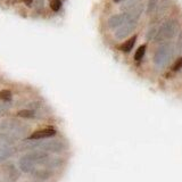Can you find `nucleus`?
I'll list each match as a JSON object with an SVG mask.
<instances>
[{"mask_svg": "<svg viewBox=\"0 0 182 182\" xmlns=\"http://www.w3.org/2000/svg\"><path fill=\"white\" fill-rule=\"evenodd\" d=\"M13 99V92L8 89H2L0 90V101L2 103H8Z\"/></svg>", "mask_w": 182, "mask_h": 182, "instance_id": "nucleus-18", "label": "nucleus"}, {"mask_svg": "<svg viewBox=\"0 0 182 182\" xmlns=\"http://www.w3.org/2000/svg\"><path fill=\"white\" fill-rule=\"evenodd\" d=\"M8 103H9V101H8ZM8 103H2V104H0V117L6 116L7 114H8V112H9L10 107H12Z\"/></svg>", "mask_w": 182, "mask_h": 182, "instance_id": "nucleus-24", "label": "nucleus"}, {"mask_svg": "<svg viewBox=\"0 0 182 182\" xmlns=\"http://www.w3.org/2000/svg\"><path fill=\"white\" fill-rule=\"evenodd\" d=\"M176 48L172 42H163L156 49L153 57V63L157 68L162 70L169 65L175 55Z\"/></svg>", "mask_w": 182, "mask_h": 182, "instance_id": "nucleus-2", "label": "nucleus"}, {"mask_svg": "<svg viewBox=\"0 0 182 182\" xmlns=\"http://www.w3.org/2000/svg\"><path fill=\"white\" fill-rule=\"evenodd\" d=\"M175 48L178 52H182V31L179 33V38H178V41H176Z\"/></svg>", "mask_w": 182, "mask_h": 182, "instance_id": "nucleus-27", "label": "nucleus"}, {"mask_svg": "<svg viewBox=\"0 0 182 182\" xmlns=\"http://www.w3.org/2000/svg\"><path fill=\"white\" fill-rule=\"evenodd\" d=\"M157 31H158V29H157L156 26L150 27L149 30L147 31V33H146V40H147V41H150V40L155 39V37H156V34H157Z\"/></svg>", "mask_w": 182, "mask_h": 182, "instance_id": "nucleus-22", "label": "nucleus"}, {"mask_svg": "<svg viewBox=\"0 0 182 182\" xmlns=\"http://www.w3.org/2000/svg\"><path fill=\"white\" fill-rule=\"evenodd\" d=\"M142 0H122L121 5H120V9L122 13L125 12H129L130 9L134 8L136 6H138L139 4H141Z\"/></svg>", "mask_w": 182, "mask_h": 182, "instance_id": "nucleus-14", "label": "nucleus"}, {"mask_svg": "<svg viewBox=\"0 0 182 182\" xmlns=\"http://www.w3.org/2000/svg\"><path fill=\"white\" fill-rule=\"evenodd\" d=\"M182 68V57H179L174 62V64L172 65V71L173 72H179Z\"/></svg>", "mask_w": 182, "mask_h": 182, "instance_id": "nucleus-25", "label": "nucleus"}, {"mask_svg": "<svg viewBox=\"0 0 182 182\" xmlns=\"http://www.w3.org/2000/svg\"><path fill=\"white\" fill-rule=\"evenodd\" d=\"M136 25H138V22H126L124 23L122 26H120L117 30H115V33H114V38L117 41H122V40L126 39L129 35L132 34V32L136 29Z\"/></svg>", "mask_w": 182, "mask_h": 182, "instance_id": "nucleus-5", "label": "nucleus"}, {"mask_svg": "<svg viewBox=\"0 0 182 182\" xmlns=\"http://www.w3.org/2000/svg\"><path fill=\"white\" fill-rule=\"evenodd\" d=\"M124 23H126V16H125V13L112 15L111 17L107 20V26H108L109 30H117L120 26L123 25Z\"/></svg>", "mask_w": 182, "mask_h": 182, "instance_id": "nucleus-8", "label": "nucleus"}, {"mask_svg": "<svg viewBox=\"0 0 182 182\" xmlns=\"http://www.w3.org/2000/svg\"><path fill=\"white\" fill-rule=\"evenodd\" d=\"M159 2H161V0H148L147 6H146V13H147V15H153L154 13H156Z\"/></svg>", "mask_w": 182, "mask_h": 182, "instance_id": "nucleus-17", "label": "nucleus"}, {"mask_svg": "<svg viewBox=\"0 0 182 182\" xmlns=\"http://www.w3.org/2000/svg\"><path fill=\"white\" fill-rule=\"evenodd\" d=\"M50 8L54 12H59L62 8V0H49Z\"/></svg>", "mask_w": 182, "mask_h": 182, "instance_id": "nucleus-23", "label": "nucleus"}, {"mask_svg": "<svg viewBox=\"0 0 182 182\" xmlns=\"http://www.w3.org/2000/svg\"><path fill=\"white\" fill-rule=\"evenodd\" d=\"M30 174H31V176H32L33 179L43 182V181L49 180V179L51 178L52 174H54V171L47 169L45 166H42V167H35Z\"/></svg>", "mask_w": 182, "mask_h": 182, "instance_id": "nucleus-7", "label": "nucleus"}, {"mask_svg": "<svg viewBox=\"0 0 182 182\" xmlns=\"http://www.w3.org/2000/svg\"><path fill=\"white\" fill-rule=\"evenodd\" d=\"M17 116L21 118H25V120H33L37 117V112L25 108V109H21L17 112Z\"/></svg>", "mask_w": 182, "mask_h": 182, "instance_id": "nucleus-16", "label": "nucleus"}, {"mask_svg": "<svg viewBox=\"0 0 182 182\" xmlns=\"http://www.w3.org/2000/svg\"><path fill=\"white\" fill-rule=\"evenodd\" d=\"M169 7H170L169 0H163V1H161L159 5H158V8H157V10H156L157 15H158V16H162L163 14L169 9Z\"/></svg>", "mask_w": 182, "mask_h": 182, "instance_id": "nucleus-19", "label": "nucleus"}, {"mask_svg": "<svg viewBox=\"0 0 182 182\" xmlns=\"http://www.w3.org/2000/svg\"><path fill=\"white\" fill-rule=\"evenodd\" d=\"M42 107V104H41V101L39 100H33L31 103H29V104H26V108L27 109H31V111H39L40 108Z\"/></svg>", "mask_w": 182, "mask_h": 182, "instance_id": "nucleus-21", "label": "nucleus"}, {"mask_svg": "<svg viewBox=\"0 0 182 182\" xmlns=\"http://www.w3.org/2000/svg\"><path fill=\"white\" fill-rule=\"evenodd\" d=\"M114 1H115V2H118V1H121V0H114Z\"/></svg>", "mask_w": 182, "mask_h": 182, "instance_id": "nucleus-30", "label": "nucleus"}, {"mask_svg": "<svg viewBox=\"0 0 182 182\" xmlns=\"http://www.w3.org/2000/svg\"><path fill=\"white\" fill-rule=\"evenodd\" d=\"M17 150H18V148H16L14 146H2V147H0V164H2L6 161H8L9 158H12L17 153Z\"/></svg>", "mask_w": 182, "mask_h": 182, "instance_id": "nucleus-11", "label": "nucleus"}, {"mask_svg": "<svg viewBox=\"0 0 182 182\" xmlns=\"http://www.w3.org/2000/svg\"><path fill=\"white\" fill-rule=\"evenodd\" d=\"M33 6L39 12L45 9V0H33Z\"/></svg>", "mask_w": 182, "mask_h": 182, "instance_id": "nucleus-26", "label": "nucleus"}, {"mask_svg": "<svg viewBox=\"0 0 182 182\" xmlns=\"http://www.w3.org/2000/svg\"><path fill=\"white\" fill-rule=\"evenodd\" d=\"M17 166H18V169H20L21 172H23V173H29V174L37 167L35 164H34L29 157L26 156L25 154H24L22 157H20L18 163H17Z\"/></svg>", "mask_w": 182, "mask_h": 182, "instance_id": "nucleus-9", "label": "nucleus"}, {"mask_svg": "<svg viewBox=\"0 0 182 182\" xmlns=\"http://www.w3.org/2000/svg\"><path fill=\"white\" fill-rule=\"evenodd\" d=\"M63 164H64V159L63 158H60V157H49L43 166L54 171V170H57L59 167H62Z\"/></svg>", "mask_w": 182, "mask_h": 182, "instance_id": "nucleus-13", "label": "nucleus"}, {"mask_svg": "<svg viewBox=\"0 0 182 182\" xmlns=\"http://www.w3.org/2000/svg\"><path fill=\"white\" fill-rule=\"evenodd\" d=\"M20 169H17L15 165L10 164L7 165L5 169V176H6L7 181L8 182H16L20 179Z\"/></svg>", "mask_w": 182, "mask_h": 182, "instance_id": "nucleus-12", "label": "nucleus"}, {"mask_svg": "<svg viewBox=\"0 0 182 182\" xmlns=\"http://www.w3.org/2000/svg\"><path fill=\"white\" fill-rule=\"evenodd\" d=\"M143 10H145V5H143V2H141V4H139L134 8L130 9L129 12H125L126 22H130V21H132V22H138L139 18H140V16L142 15Z\"/></svg>", "mask_w": 182, "mask_h": 182, "instance_id": "nucleus-10", "label": "nucleus"}, {"mask_svg": "<svg viewBox=\"0 0 182 182\" xmlns=\"http://www.w3.org/2000/svg\"><path fill=\"white\" fill-rule=\"evenodd\" d=\"M56 134H57V131L54 128H45V129H40L32 132L27 136V140H45V139L54 138Z\"/></svg>", "mask_w": 182, "mask_h": 182, "instance_id": "nucleus-6", "label": "nucleus"}, {"mask_svg": "<svg viewBox=\"0 0 182 182\" xmlns=\"http://www.w3.org/2000/svg\"><path fill=\"white\" fill-rule=\"evenodd\" d=\"M30 130H31L30 125L23 123L18 120H15V118H8V120H5L0 123L1 132H6L8 134H12L17 140L25 138L27 133H30Z\"/></svg>", "mask_w": 182, "mask_h": 182, "instance_id": "nucleus-3", "label": "nucleus"}, {"mask_svg": "<svg viewBox=\"0 0 182 182\" xmlns=\"http://www.w3.org/2000/svg\"><path fill=\"white\" fill-rule=\"evenodd\" d=\"M68 149L67 143L62 139H45V140H27L18 147V150H42L48 154H62Z\"/></svg>", "mask_w": 182, "mask_h": 182, "instance_id": "nucleus-1", "label": "nucleus"}, {"mask_svg": "<svg viewBox=\"0 0 182 182\" xmlns=\"http://www.w3.org/2000/svg\"><path fill=\"white\" fill-rule=\"evenodd\" d=\"M146 50H147V46L146 45L140 46V47L136 49V54H134V60L140 62V60L143 58V56H145V54H146Z\"/></svg>", "mask_w": 182, "mask_h": 182, "instance_id": "nucleus-20", "label": "nucleus"}, {"mask_svg": "<svg viewBox=\"0 0 182 182\" xmlns=\"http://www.w3.org/2000/svg\"><path fill=\"white\" fill-rule=\"evenodd\" d=\"M179 27H180V24L176 18H167L158 27V31H157L154 41L157 43H163L167 40L173 39L179 33Z\"/></svg>", "mask_w": 182, "mask_h": 182, "instance_id": "nucleus-4", "label": "nucleus"}, {"mask_svg": "<svg viewBox=\"0 0 182 182\" xmlns=\"http://www.w3.org/2000/svg\"><path fill=\"white\" fill-rule=\"evenodd\" d=\"M25 182H42V181H39V180H35V179H33V180H29V181H25Z\"/></svg>", "mask_w": 182, "mask_h": 182, "instance_id": "nucleus-29", "label": "nucleus"}, {"mask_svg": "<svg viewBox=\"0 0 182 182\" xmlns=\"http://www.w3.org/2000/svg\"><path fill=\"white\" fill-rule=\"evenodd\" d=\"M24 2L27 7H31L33 5V0H24Z\"/></svg>", "mask_w": 182, "mask_h": 182, "instance_id": "nucleus-28", "label": "nucleus"}, {"mask_svg": "<svg viewBox=\"0 0 182 182\" xmlns=\"http://www.w3.org/2000/svg\"><path fill=\"white\" fill-rule=\"evenodd\" d=\"M136 35H133V37H131L130 39H128L124 43H122L121 45V47H120V49L122 50L123 52H130L132 49H133V47H134V45H136Z\"/></svg>", "mask_w": 182, "mask_h": 182, "instance_id": "nucleus-15", "label": "nucleus"}]
</instances>
